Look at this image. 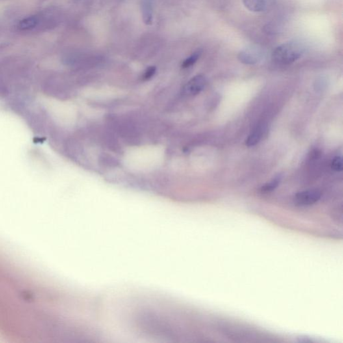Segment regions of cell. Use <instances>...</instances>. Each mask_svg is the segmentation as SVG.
<instances>
[{
    "mask_svg": "<svg viewBox=\"0 0 343 343\" xmlns=\"http://www.w3.org/2000/svg\"><path fill=\"white\" fill-rule=\"evenodd\" d=\"M207 85V80L203 75H197L187 82L184 88L186 96L193 97L199 94Z\"/></svg>",
    "mask_w": 343,
    "mask_h": 343,
    "instance_id": "3",
    "label": "cell"
},
{
    "mask_svg": "<svg viewBox=\"0 0 343 343\" xmlns=\"http://www.w3.org/2000/svg\"><path fill=\"white\" fill-rule=\"evenodd\" d=\"M321 198V192L318 190L302 191L295 195V202L301 206L314 205Z\"/></svg>",
    "mask_w": 343,
    "mask_h": 343,
    "instance_id": "4",
    "label": "cell"
},
{
    "mask_svg": "<svg viewBox=\"0 0 343 343\" xmlns=\"http://www.w3.org/2000/svg\"><path fill=\"white\" fill-rule=\"evenodd\" d=\"M143 20L146 25H151L153 21V10L149 0H143L142 3Z\"/></svg>",
    "mask_w": 343,
    "mask_h": 343,
    "instance_id": "5",
    "label": "cell"
},
{
    "mask_svg": "<svg viewBox=\"0 0 343 343\" xmlns=\"http://www.w3.org/2000/svg\"><path fill=\"white\" fill-rule=\"evenodd\" d=\"M303 45L296 42L284 43L273 51V61L281 65H289L296 61L303 55Z\"/></svg>",
    "mask_w": 343,
    "mask_h": 343,
    "instance_id": "1",
    "label": "cell"
},
{
    "mask_svg": "<svg viewBox=\"0 0 343 343\" xmlns=\"http://www.w3.org/2000/svg\"><path fill=\"white\" fill-rule=\"evenodd\" d=\"M245 7L251 12H261L266 10V0H243Z\"/></svg>",
    "mask_w": 343,
    "mask_h": 343,
    "instance_id": "6",
    "label": "cell"
},
{
    "mask_svg": "<svg viewBox=\"0 0 343 343\" xmlns=\"http://www.w3.org/2000/svg\"><path fill=\"white\" fill-rule=\"evenodd\" d=\"M263 132H263L262 127L256 128L253 132V133L249 136V138L246 140V145L247 146H253V145L259 143L260 141L262 140Z\"/></svg>",
    "mask_w": 343,
    "mask_h": 343,
    "instance_id": "8",
    "label": "cell"
},
{
    "mask_svg": "<svg viewBox=\"0 0 343 343\" xmlns=\"http://www.w3.org/2000/svg\"><path fill=\"white\" fill-rule=\"evenodd\" d=\"M38 24V18L36 16H30L19 22L18 28L22 31H27L35 28Z\"/></svg>",
    "mask_w": 343,
    "mask_h": 343,
    "instance_id": "7",
    "label": "cell"
},
{
    "mask_svg": "<svg viewBox=\"0 0 343 343\" xmlns=\"http://www.w3.org/2000/svg\"><path fill=\"white\" fill-rule=\"evenodd\" d=\"M263 51L261 48L251 45L241 51L238 55L239 60L245 65H254L262 60Z\"/></svg>",
    "mask_w": 343,
    "mask_h": 343,
    "instance_id": "2",
    "label": "cell"
},
{
    "mask_svg": "<svg viewBox=\"0 0 343 343\" xmlns=\"http://www.w3.org/2000/svg\"><path fill=\"white\" fill-rule=\"evenodd\" d=\"M156 69L155 67H151L146 69L144 75V79L147 80L151 79L155 75Z\"/></svg>",
    "mask_w": 343,
    "mask_h": 343,
    "instance_id": "12",
    "label": "cell"
},
{
    "mask_svg": "<svg viewBox=\"0 0 343 343\" xmlns=\"http://www.w3.org/2000/svg\"><path fill=\"white\" fill-rule=\"evenodd\" d=\"M201 53L200 51H197L196 53H193L189 57L186 58L182 63V67L183 68H188L195 63L198 60Z\"/></svg>",
    "mask_w": 343,
    "mask_h": 343,
    "instance_id": "10",
    "label": "cell"
},
{
    "mask_svg": "<svg viewBox=\"0 0 343 343\" xmlns=\"http://www.w3.org/2000/svg\"><path fill=\"white\" fill-rule=\"evenodd\" d=\"M281 181V176H277L274 179L268 183L264 184L261 188V192L262 193L270 192L271 191L275 190L279 185L280 182Z\"/></svg>",
    "mask_w": 343,
    "mask_h": 343,
    "instance_id": "9",
    "label": "cell"
},
{
    "mask_svg": "<svg viewBox=\"0 0 343 343\" xmlns=\"http://www.w3.org/2000/svg\"><path fill=\"white\" fill-rule=\"evenodd\" d=\"M332 168L336 172H340L343 169V162L342 157L340 156H336L334 158L333 162H332Z\"/></svg>",
    "mask_w": 343,
    "mask_h": 343,
    "instance_id": "11",
    "label": "cell"
}]
</instances>
